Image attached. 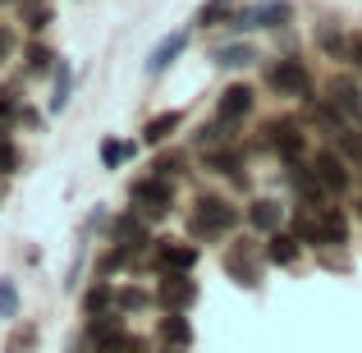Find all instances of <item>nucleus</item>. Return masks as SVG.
Segmentation results:
<instances>
[{
	"instance_id": "f257e3e1",
	"label": "nucleus",
	"mask_w": 362,
	"mask_h": 353,
	"mask_svg": "<svg viewBox=\"0 0 362 353\" xmlns=\"http://www.w3.org/2000/svg\"><path fill=\"white\" fill-rule=\"evenodd\" d=\"M234 225H239L234 202H225V197H216V193L197 197V207L188 212V234L193 238H225Z\"/></svg>"
},
{
	"instance_id": "f03ea898",
	"label": "nucleus",
	"mask_w": 362,
	"mask_h": 353,
	"mask_svg": "<svg viewBox=\"0 0 362 353\" xmlns=\"http://www.w3.org/2000/svg\"><path fill=\"white\" fill-rule=\"evenodd\" d=\"M225 275H230L234 284H243V289H257L262 284V243H257L252 234H239L225 243V257H221Z\"/></svg>"
},
{
	"instance_id": "7ed1b4c3",
	"label": "nucleus",
	"mask_w": 362,
	"mask_h": 353,
	"mask_svg": "<svg viewBox=\"0 0 362 353\" xmlns=\"http://www.w3.org/2000/svg\"><path fill=\"white\" fill-rule=\"evenodd\" d=\"M129 197H133V212L138 216L160 221V216H170V207H175V184L160 179V175H142V179H133Z\"/></svg>"
},
{
	"instance_id": "20e7f679",
	"label": "nucleus",
	"mask_w": 362,
	"mask_h": 353,
	"mask_svg": "<svg viewBox=\"0 0 362 353\" xmlns=\"http://www.w3.org/2000/svg\"><path fill=\"white\" fill-rule=\"evenodd\" d=\"M266 88L280 92V97H298V101H312V74L303 69L298 60H275L266 69Z\"/></svg>"
},
{
	"instance_id": "39448f33",
	"label": "nucleus",
	"mask_w": 362,
	"mask_h": 353,
	"mask_svg": "<svg viewBox=\"0 0 362 353\" xmlns=\"http://www.w3.org/2000/svg\"><path fill=\"white\" fill-rule=\"evenodd\" d=\"M262 147H266V151H275L284 166L303 161V133H298V120H271V124H266Z\"/></svg>"
},
{
	"instance_id": "423d86ee",
	"label": "nucleus",
	"mask_w": 362,
	"mask_h": 353,
	"mask_svg": "<svg viewBox=\"0 0 362 353\" xmlns=\"http://www.w3.org/2000/svg\"><path fill=\"white\" fill-rule=\"evenodd\" d=\"M151 262L160 266V275H193L197 266V248L193 243H175V238H156Z\"/></svg>"
},
{
	"instance_id": "0eeeda50",
	"label": "nucleus",
	"mask_w": 362,
	"mask_h": 353,
	"mask_svg": "<svg viewBox=\"0 0 362 353\" xmlns=\"http://www.w3.org/2000/svg\"><path fill=\"white\" fill-rule=\"evenodd\" d=\"M312 170H317V184L326 188V197H344L349 184H354V175H349V166H344L339 151H317Z\"/></svg>"
},
{
	"instance_id": "6e6552de",
	"label": "nucleus",
	"mask_w": 362,
	"mask_h": 353,
	"mask_svg": "<svg viewBox=\"0 0 362 353\" xmlns=\"http://www.w3.org/2000/svg\"><path fill=\"white\" fill-rule=\"evenodd\" d=\"M326 101L339 110L349 124H362V83L349 79V74H339V79L326 83Z\"/></svg>"
},
{
	"instance_id": "1a4fd4ad",
	"label": "nucleus",
	"mask_w": 362,
	"mask_h": 353,
	"mask_svg": "<svg viewBox=\"0 0 362 353\" xmlns=\"http://www.w3.org/2000/svg\"><path fill=\"white\" fill-rule=\"evenodd\" d=\"M289 18H293L289 0H262V5H252V9H239L230 23L234 28H284Z\"/></svg>"
},
{
	"instance_id": "9d476101",
	"label": "nucleus",
	"mask_w": 362,
	"mask_h": 353,
	"mask_svg": "<svg viewBox=\"0 0 362 353\" xmlns=\"http://www.w3.org/2000/svg\"><path fill=\"white\" fill-rule=\"evenodd\" d=\"M156 303H160L165 312H188V308L197 303V284L188 280V275H160Z\"/></svg>"
},
{
	"instance_id": "9b49d317",
	"label": "nucleus",
	"mask_w": 362,
	"mask_h": 353,
	"mask_svg": "<svg viewBox=\"0 0 362 353\" xmlns=\"http://www.w3.org/2000/svg\"><path fill=\"white\" fill-rule=\"evenodd\" d=\"M110 243L124 248V253H138V248L156 243V238H151V230L142 225L138 212H124V216H115V225H110Z\"/></svg>"
},
{
	"instance_id": "f8f14e48",
	"label": "nucleus",
	"mask_w": 362,
	"mask_h": 353,
	"mask_svg": "<svg viewBox=\"0 0 362 353\" xmlns=\"http://www.w3.org/2000/svg\"><path fill=\"white\" fill-rule=\"evenodd\" d=\"M252 106H257V92L247 88V83H230V88L221 92V101H216V115L230 120V124H239V120L252 115Z\"/></svg>"
},
{
	"instance_id": "ddd939ff",
	"label": "nucleus",
	"mask_w": 362,
	"mask_h": 353,
	"mask_svg": "<svg viewBox=\"0 0 362 353\" xmlns=\"http://www.w3.org/2000/svg\"><path fill=\"white\" fill-rule=\"evenodd\" d=\"M330 243H349V221L339 207H317V243L312 248H330Z\"/></svg>"
},
{
	"instance_id": "4468645a",
	"label": "nucleus",
	"mask_w": 362,
	"mask_h": 353,
	"mask_svg": "<svg viewBox=\"0 0 362 353\" xmlns=\"http://www.w3.org/2000/svg\"><path fill=\"white\" fill-rule=\"evenodd\" d=\"M289 188L298 193L303 207H321V202H326V188L317 184V170L303 166V161H293V166H289Z\"/></svg>"
},
{
	"instance_id": "2eb2a0df",
	"label": "nucleus",
	"mask_w": 362,
	"mask_h": 353,
	"mask_svg": "<svg viewBox=\"0 0 362 353\" xmlns=\"http://www.w3.org/2000/svg\"><path fill=\"white\" fill-rule=\"evenodd\" d=\"M247 225H252L257 234H280V225H284V212H280V202H271V197H257L252 207H247Z\"/></svg>"
},
{
	"instance_id": "dca6fc26",
	"label": "nucleus",
	"mask_w": 362,
	"mask_h": 353,
	"mask_svg": "<svg viewBox=\"0 0 362 353\" xmlns=\"http://www.w3.org/2000/svg\"><path fill=\"white\" fill-rule=\"evenodd\" d=\"M156 335H160V345H165V349H193V326H188L184 312H170V317H160Z\"/></svg>"
},
{
	"instance_id": "f3484780",
	"label": "nucleus",
	"mask_w": 362,
	"mask_h": 353,
	"mask_svg": "<svg viewBox=\"0 0 362 353\" xmlns=\"http://www.w3.org/2000/svg\"><path fill=\"white\" fill-rule=\"evenodd\" d=\"M317 46L330 60H349V37H344V28H339V18H321L317 23Z\"/></svg>"
},
{
	"instance_id": "a211bd4d",
	"label": "nucleus",
	"mask_w": 362,
	"mask_h": 353,
	"mask_svg": "<svg viewBox=\"0 0 362 353\" xmlns=\"http://www.w3.org/2000/svg\"><path fill=\"white\" fill-rule=\"evenodd\" d=\"M234 138H239V124H230V120H221V115L206 124V129H197V147H206V151L234 147Z\"/></svg>"
},
{
	"instance_id": "6ab92c4d",
	"label": "nucleus",
	"mask_w": 362,
	"mask_h": 353,
	"mask_svg": "<svg viewBox=\"0 0 362 353\" xmlns=\"http://www.w3.org/2000/svg\"><path fill=\"white\" fill-rule=\"evenodd\" d=\"M124 335V317H119V308L115 312H106V317H92L88 321V345H97V349H106L110 340H119Z\"/></svg>"
},
{
	"instance_id": "aec40b11",
	"label": "nucleus",
	"mask_w": 362,
	"mask_h": 353,
	"mask_svg": "<svg viewBox=\"0 0 362 353\" xmlns=\"http://www.w3.org/2000/svg\"><path fill=\"white\" fill-rule=\"evenodd\" d=\"M206 170H211V175H230L234 184H243V156H239V147L206 151Z\"/></svg>"
},
{
	"instance_id": "412c9836",
	"label": "nucleus",
	"mask_w": 362,
	"mask_h": 353,
	"mask_svg": "<svg viewBox=\"0 0 362 353\" xmlns=\"http://www.w3.org/2000/svg\"><path fill=\"white\" fill-rule=\"evenodd\" d=\"M184 46H188V33H170L165 42H160L156 51H151V60H147V74H165L170 64H175V55L184 51Z\"/></svg>"
},
{
	"instance_id": "4be33fe9",
	"label": "nucleus",
	"mask_w": 362,
	"mask_h": 353,
	"mask_svg": "<svg viewBox=\"0 0 362 353\" xmlns=\"http://www.w3.org/2000/svg\"><path fill=\"white\" fill-rule=\"evenodd\" d=\"M179 124H184V115H179V110H160V115L147 120V129H142V142H147V147H160V142H165L170 133L179 129Z\"/></svg>"
},
{
	"instance_id": "5701e85b",
	"label": "nucleus",
	"mask_w": 362,
	"mask_h": 353,
	"mask_svg": "<svg viewBox=\"0 0 362 353\" xmlns=\"http://www.w3.org/2000/svg\"><path fill=\"white\" fill-rule=\"evenodd\" d=\"M298 253H303V243L293 234H271V238H266V257H271L275 266H293Z\"/></svg>"
},
{
	"instance_id": "b1692460",
	"label": "nucleus",
	"mask_w": 362,
	"mask_h": 353,
	"mask_svg": "<svg viewBox=\"0 0 362 353\" xmlns=\"http://www.w3.org/2000/svg\"><path fill=\"white\" fill-rule=\"evenodd\" d=\"M18 18H23L33 33H42L46 23H55V9H51V0H18Z\"/></svg>"
},
{
	"instance_id": "393cba45",
	"label": "nucleus",
	"mask_w": 362,
	"mask_h": 353,
	"mask_svg": "<svg viewBox=\"0 0 362 353\" xmlns=\"http://www.w3.org/2000/svg\"><path fill=\"white\" fill-rule=\"evenodd\" d=\"M211 60L221 64V69H243V64L257 60V51H252V46H243V42H234V46H216Z\"/></svg>"
},
{
	"instance_id": "a878e982",
	"label": "nucleus",
	"mask_w": 362,
	"mask_h": 353,
	"mask_svg": "<svg viewBox=\"0 0 362 353\" xmlns=\"http://www.w3.org/2000/svg\"><path fill=\"white\" fill-rule=\"evenodd\" d=\"M234 14H239V9H234V0H206V5L197 9V28H216V23H230Z\"/></svg>"
},
{
	"instance_id": "bb28decb",
	"label": "nucleus",
	"mask_w": 362,
	"mask_h": 353,
	"mask_svg": "<svg viewBox=\"0 0 362 353\" xmlns=\"http://www.w3.org/2000/svg\"><path fill=\"white\" fill-rule=\"evenodd\" d=\"M83 312H88V317H106V312H115V289H110L106 280H101L97 289H88V299H83Z\"/></svg>"
},
{
	"instance_id": "cd10ccee",
	"label": "nucleus",
	"mask_w": 362,
	"mask_h": 353,
	"mask_svg": "<svg viewBox=\"0 0 362 353\" xmlns=\"http://www.w3.org/2000/svg\"><path fill=\"white\" fill-rule=\"evenodd\" d=\"M23 60H28V74H51L55 69V51L46 42H28Z\"/></svg>"
},
{
	"instance_id": "c85d7f7f",
	"label": "nucleus",
	"mask_w": 362,
	"mask_h": 353,
	"mask_svg": "<svg viewBox=\"0 0 362 353\" xmlns=\"http://www.w3.org/2000/svg\"><path fill=\"white\" fill-rule=\"evenodd\" d=\"M184 166H188V151H165L160 161H151V175L175 179V175H184Z\"/></svg>"
},
{
	"instance_id": "c756f323",
	"label": "nucleus",
	"mask_w": 362,
	"mask_h": 353,
	"mask_svg": "<svg viewBox=\"0 0 362 353\" xmlns=\"http://www.w3.org/2000/svg\"><path fill=\"white\" fill-rule=\"evenodd\" d=\"M115 308H119V312H142V308H151V294L124 284V289H115Z\"/></svg>"
},
{
	"instance_id": "7c9ffc66",
	"label": "nucleus",
	"mask_w": 362,
	"mask_h": 353,
	"mask_svg": "<svg viewBox=\"0 0 362 353\" xmlns=\"http://www.w3.org/2000/svg\"><path fill=\"white\" fill-rule=\"evenodd\" d=\"M129 156H133V142H115V138H106V142H101V166H106V170L124 166Z\"/></svg>"
},
{
	"instance_id": "2f4dec72",
	"label": "nucleus",
	"mask_w": 362,
	"mask_h": 353,
	"mask_svg": "<svg viewBox=\"0 0 362 353\" xmlns=\"http://www.w3.org/2000/svg\"><path fill=\"white\" fill-rule=\"evenodd\" d=\"M335 147H339V156H344V161H362V133L349 124L344 133H335Z\"/></svg>"
},
{
	"instance_id": "473e14b6",
	"label": "nucleus",
	"mask_w": 362,
	"mask_h": 353,
	"mask_svg": "<svg viewBox=\"0 0 362 353\" xmlns=\"http://www.w3.org/2000/svg\"><path fill=\"white\" fill-rule=\"evenodd\" d=\"M33 349H37V326H18L5 340V353H33Z\"/></svg>"
},
{
	"instance_id": "72a5a7b5",
	"label": "nucleus",
	"mask_w": 362,
	"mask_h": 353,
	"mask_svg": "<svg viewBox=\"0 0 362 353\" xmlns=\"http://www.w3.org/2000/svg\"><path fill=\"white\" fill-rule=\"evenodd\" d=\"M69 106V64H55V97H51V110H64Z\"/></svg>"
},
{
	"instance_id": "f704fd0d",
	"label": "nucleus",
	"mask_w": 362,
	"mask_h": 353,
	"mask_svg": "<svg viewBox=\"0 0 362 353\" xmlns=\"http://www.w3.org/2000/svg\"><path fill=\"white\" fill-rule=\"evenodd\" d=\"M97 353H147V340H138V335H119V340H110L106 349H97Z\"/></svg>"
},
{
	"instance_id": "c9c22d12",
	"label": "nucleus",
	"mask_w": 362,
	"mask_h": 353,
	"mask_svg": "<svg viewBox=\"0 0 362 353\" xmlns=\"http://www.w3.org/2000/svg\"><path fill=\"white\" fill-rule=\"evenodd\" d=\"M0 317H18V289H14V280H0Z\"/></svg>"
},
{
	"instance_id": "e433bc0d",
	"label": "nucleus",
	"mask_w": 362,
	"mask_h": 353,
	"mask_svg": "<svg viewBox=\"0 0 362 353\" xmlns=\"http://www.w3.org/2000/svg\"><path fill=\"white\" fill-rule=\"evenodd\" d=\"M129 257H133V253H124V248H115V243H110V253L101 257V266H97V271H101V280H106V275H115L119 266L129 262Z\"/></svg>"
},
{
	"instance_id": "4c0bfd02",
	"label": "nucleus",
	"mask_w": 362,
	"mask_h": 353,
	"mask_svg": "<svg viewBox=\"0 0 362 353\" xmlns=\"http://www.w3.org/2000/svg\"><path fill=\"white\" fill-rule=\"evenodd\" d=\"M14 166H18V147L9 142V129H0V175L14 170Z\"/></svg>"
},
{
	"instance_id": "58836bf2",
	"label": "nucleus",
	"mask_w": 362,
	"mask_h": 353,
	"mask_svg": "<svg viewBox=\"0 0 362 353\" xmlns=\"http://www.w3.org/2000/svg\"><path fill=\"white\" fill-rule=\"evenodd\" d=\"M14 106H18V97L0 88V120H9V115H14Z\"/></svg>"
},
{
	"instance_id": "ea45409f",
	"label": "nucleus",
	"mask_w": 362,
	"mask_h": 353,
	"mask_svg": "<svg viewBox=\"0 0 362 353\" xmlns=\"http://www.w3.org/2000/svg\"><path fill=\"white\" fill-rule=\"evenodd\" d=\"M9 51H14V33L0 23V64H5V55H9Z\"/></svg>"
},
{
	"instance_id": "a19ab883",
	"label": "nucleus",
	"mask_w": 362,
	"mask_h": 353,
	"mask_svg": "<svg viewBox=\"0 0 362 353\" xmlns=\"http://www.w3.org/2000/svg\"><path fill=\"white\" fill-rule=\"evenodd\" d=\"M165 353H188V349H165Z\"/></svg>"
},
{
	"instance_id": "79ce46f5",
	"label": "nucleus",
	"mask_w": 362,
	"mask_h": 353,
	"mask_svg": "<svg viewBox=\"0 0 362 353\" xmlns=\"http://www.w3.org/2000/svg\"><path fill=\"white\" fill-rule=\"evenodd\" d=\"M358 216H362V197H358Z\"/></svg>"
},
{
	"instance_id": "37998d69",
	"label": "nucleus",
	"mask_w": 362,
	"mask_h": 353,
	"mask_svg": "<svg viewBox=\"0 0 362 353\" xmlns=\"http://www.w3.org/2000/svg\"><path fill=\"white\" fill-rule=\"evenodd\" d=\"M0 5H9V0H0Z\"/></svg>"
}]
</instances>
